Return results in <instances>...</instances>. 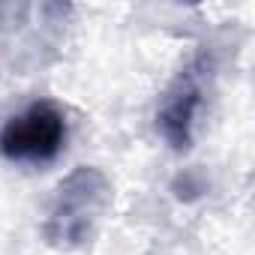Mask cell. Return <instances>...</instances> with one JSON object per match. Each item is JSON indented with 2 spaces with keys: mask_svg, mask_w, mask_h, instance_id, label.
<instances>
[{
  "mask_svg": "<svg viewBox=\"0 0 255 255\" xmlns=\"http://www.w3.org/2000/svg\"><path fill=\"white\" fill-rule=\"evenodd\" d=\"M111 180L96 165H78L72 168L54 189L42 237L48 246L72 252L90 243L96 228L102 225L108 207H111Z\"/></svg>",
  "mask_w": 255,
  "mask_h": 255,
  "instance_id": "cell-1",
  "label": "cell"
},
{
  "mask_svg": "<svg viewBox=\"0 0 255 255\" xmlns=\"http://www.w3.org/2000/svg\"><path fill=\"white\" fill-rule=\"evenodd\" d=\"M210 81H213V54L201 48L177 69V75L168 81L156 105V132L174 153H186L195 141Z\"/></svg>",
  "mask_w": 255,
  "mask_h": 255,
  "instance_id": "cell-2",
  "label": "cell"
},
{
  "mask_svg": "<svg viewBox=\"0 0 255 255\" xmlns=\"http://www.w3.org/2000/svg\"><path fill=\"white\" fill-rule=\"evenodd\" d=\"M66 138H69L66 111L51 99H36L0 126V156L27 165L51 162L63 153Z\"/></svg>",
  "mask_w": 255,
  "mask_h": 255,
  "instance_id": "cell-3",
  "label": "cell"
}]
</instances>
